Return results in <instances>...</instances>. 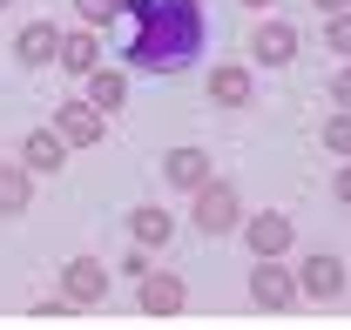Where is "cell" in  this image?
Listing matches in <instances>:
<instances>
[{
    "mask_svg": "<svg viewBox=\"0 0 351 330\" xmlns=\"http://www.w3.org/2000/svg\"><path fill=\"white\" fill-rule=\"evenodd\" d=\"M122 14H129L122 61L142 68V75H182L203 54V41H210L196 0H122Z\"/></svg>",
    "mask_w": 351,
    "mask_h": 330,
    "instance_id": "1",
    "label": "cell"
},
{
    "mask_svg": "<svg viewBox=\"0 0 351 330\" xmlns=\"http://www.w3.org/2000/svg\"><path fill=\"white\" fill-rule=\"evenodd\" d=\"M14 54H21V68H47V61H61V34L47 21H34V27H21Z\"/></svg>",
    "mask_w": 351,
    "mask_h": 330,
    "instance_id": "2",
    "label": "cell"
},
{
    "mask_svg": "<svg viewBox=\"0 0 351 330\" xmlns=\"http://www.w3.org/2000/svg\"><path fill=\"white\" fill-rule=\"evenodd\" d=\"M230 223H237V196H230V189H196V229H210V236H217V229H230Z\"/></svg>",
    "mask_w": 351,
    "mask_h": 330,
    "instance_id": "3",
    "label": "cell"
},
{
    "mask_svg": "<svg viewBox=\"0 0 351 330\" xmlns=\"http://www.w3.org/2000/svg\"><path fill=\"white\" fill-rule=\"evenodd\" d=\"M304 290L317 296V303L338 296V290H345V263H338V256H311V263H304Z\"/></svg>",
    "mask_w": 351,
    "mask_h": 330,
    "instance_id": "4",
    "label": "cell"
},
{
    "mask_svg": "<svg viewBox=\"0 0 351 330\" xmlns=\"http://www.w3.org/2000/svg\"><path fill=\"white\" fill-rule=\"evenodd\" d=\"M162 168H169L176 189H203V182H210V155H203V149H176Z\"/></svg>",
    "mask_w": 351,
    "mask_h": 330,
    "instance_id": "5",
    "label": "cell"
},
{
    "mask_svg": "<svg viewBox=\"0 0 351 330\" xmlns=\"http://www.w3.org/2000/svg\"><path fill=\"white\" fill-rule=\"evenodd\" d=\"M250 296H257L263 310H284V303H291V296H298V283H291V277H284V270H270V263H263L257 277H250Z\"/></svg>",
    "mask_w": 351,
    "mask_h": 330,
    "instance_id": "6",
    "label": "cell"
},
{
    "mask_svg": "<svg viewBox=\"0 0 351 330\" xmlns=\"http://www.w3.org/2000/svg\"><path fill=\"white\" fill-rule=\"evenodd\" d=\"M291 54H298V34H291L284 21H270V27L257 34V61H263V68H284Z\"/></svg>",
    "mask_w": 351,
    "mask_h": 330,
    "instance_id": "7",
    "label": "cell"
},
{
    "mask_svg": "<svg viewBox=\"0 0 351 330\" xmlns=\"http://www.w3.org/2000/svg\"><path fill=\"white\" fill-rule=\"evenodd\" d=\"M142 310H156V317L182 310V283H176V277H149V270H142Z\"/></svg>",
    "mask_w": 351,
    "mask_h": 330,
    "instance_id": "8",
    "label": "cell"
},
{
    "mask_svg": "<svg viewBox=\"0 0 351 330\" xmlns=\"http://www.w3.org/2000/svg\"><path fill=\"white\" fill-rule=\"evenodd\" d=\"M68 296H75V303H101V296H108L101 263H68Z\"/></svg>",
    "mask_w": 351,
    "mask_h": 330,
    "instance_id": "9",
    "label": "cell"
},
{
    "mask_svg": "<svg viewBox=\"0 0 351 330\" xmlns=\"http://www.w3.org/2000/svg\"><path fill=\"white\" fill-rule=\"evenodd\" d=\"M210 94H217L223 108H243V101H250V75H243V68H217V75H210Z\"/></svg>",
    "mask_w": 351,
    "mask_h": 330,
    "instance_id": "10",
    "label": "cell"
},
{
    "mask_svg": "<svg viewBox=\"0 0 351 330\" xmlns=\"http://www.w3.org/2000/svg\"><path fill=\"white\" fill-rule=\"evenodd\" d=\"M284 243H291V223H284V216H257V223H250V249H257V256H277Z\"/></svg>",
    "mask_w": 351,
    "mask_h": 330,
    "instance_id": "11",
    "label": "cell"
},
{
    "mask_svg": "<svg viewBox=\"0 0 351 330\" xmlns=\"http://www.w3.org/2000/svg\"><path fill=\"white\" fill-rule=\"evenodd\" d=\"M61 61H68L75 75H95V61H101V47H95V34H68V41H61Z\"/></svg>",
    "mask_w": 351,
    "mask_h": 330,
    "instance_id": "12",
    "label": "cell"
},
{
    "mask_svg": "<svg viewBox=\"0 0 351 330\" xmlns=\"http://www.w3.org/2000/svg\"><path fill=\"white\" fill-rule=\"evenodd\" d=\"M27 168L54 175V168H61V135H41V128H34V135H27Z\"/></svg>",
    "mask_w": 351,
    "mask_h": 330,
    "instance_id": "13",
    "label": "cell"
},
{
    "mask_svg": "<svg viewBox=\"0 0 351 330\" xmlns=\"http://www.w3.org/2000/svg\"><path fill=\"white\" fill-rule=\"evenodd\" d=\"M61 135H68V142H95V135H101V115H88V108H61Z\"/></svg>",
    "mask_w": 351,
    "mask_h": 330,
    "instance_id": "14",
    "label": "cell"
},
{
    "mask_svg": "<svg viewBox=\"0 0 351 330\" xmlns=\"http://www.w3.org/2000/svg\"><path fill=\"white\" fill-rule=\"evenodd\" d=\"M88 88H95V108H122V75H115V68H95Z\"/></svg>",
    "mask_w": 351,
    "mask_h": 330,
    "instance_id": "15",
    "label": "cell"
},
{
    "mask_svg": "<svg viewBox=\"0 0 351 330\" xmlns=\"http://www.w3.org/2000/svg\"><path fill=\"white\" fill-rule=\"evenodd\" d=\"M135 236H142V243H162V236H169V216H162V209H135Z\"/></svg>",
    "mask_w": 351,
    "mask_h": 330,
    "instance_id": "16",
    "label": "cell"
},
{
    "mask_svg": "<svg viewBox=\"0 0 351 330\" xmlns=\"http://www.w3.org/2000/svg\"><path fill=\"white\" fill-rule=\"evenodd\" d=\"M324 149H331V155H351V108H345L331 128H324Z\"/></svg>",
    "mask_w": 351,
    "mask_h": 330,
    "instance_id": "17",
    "label": "cell"
},
{
    "mask_svg": "<svg viewBox=\"0 0 351 330\" xmlns=\"http://www.w3.org/2000/svg\"><path fill=\"white\" fill-rule=\"evenodd\" d=\"M75 7H82V21H95V27H101V21H115V14H122V0H75Z\"/></svg>",
    "mask_w": 351,
    "mask_h": 330,
    "instance_id": "18",
    "label": "cell"
},
{
    "mask_svg": "<svg viewBox=\"0 0 351 330\" xmlns=\"http://www.w3.org/2000/svg\"><path fill=\"white\" fill-rule=\"evenodd\" d=\"M27 203V182L21 175H0V209H21Z\"/></svg>",
    "mask_w": 351,
    "mask_h": 330,
    "instance_id": "19",
    "label": "cell"
},
{
    "mask_svg": "<svg viewBox=\"0 0 351 330\" xmlns=\"http://www.w3.org/2000/svg\"><path fill=\"white\" fill-rule=\"evenodd\" d=\"M331 47L351 54V14H331Z\"/></svg>",
    "mask_w": 351,
    "mask_h": 330,
    "instance_id": "20",
    "label": "cell"
},
{
    "mask_svg": "<svg viewBox=\"0 0 351 330\" xmlns=\"http://www.w3.org/2000/svg\"><path fill=\"white\" fill-rule=\"evenodd\" d=\"M331 94H338V108H351V68L338 75V81H331Z\"/></svg>",
    "mask_w": 351,
    "mask_h": 330,
    "instance_id": "21",
    "label": "cell"
},
{
    "mask_svg": "<svg viewBox=\"0 0 351 330\" xmlns=\"http://www.w3.org/2000/svg\"><path fill=\"white\" fill-rule=\"evenodd\" d=\"M338 196H345V203H351V162L338 168Z\"/></svg>",
    "mask_w": 351,
    "mask_h": 330,
    "instance_id": "22",
    "label": "cell"
},
{
    "mask_svg": "<svg viewBox=\"0 0 351 330\" xmlns=\"http://www.w3.org/2000/svg\"><path fill=\"white\" fill-rule=\"evenodd\" d=\"M317 7H324V14H345V0H317Z\"/></svg>",
    "mask_w": 351,
    "mask_h": 330,
    "instance_id": "23",
    "label": "cell"
},
{
    "mask_svg": "<svg viewBox=\"0 0 351 330\" xmlns=\"http://www.w3.org/2000/svg\"><path fill=\"white\" fill-rule=\"evenodd\" d=\"M243 7H263V0H243Z\"/></svg>",
    "mask_w": 351,
    "mask_h": 330,
    "instance_id": "24",
    "label": "cell"
},
{
    "mask_svg": "<svg viewBox=\"0 0 351 330\" xmlns=\"http://www.w3.org/2000/svg\"><path fill=\"white\" fill-rule=\"evenodd\" d=\"M0 7H7V0H0Z\"/></svg>",
    "mask_w": 351,
    "mask_h": 330,
    "instance_id": "25",
    "label": "cell"
}]
</instances>
